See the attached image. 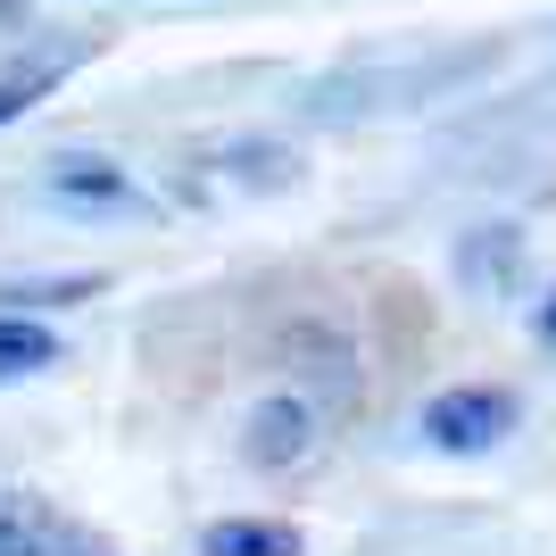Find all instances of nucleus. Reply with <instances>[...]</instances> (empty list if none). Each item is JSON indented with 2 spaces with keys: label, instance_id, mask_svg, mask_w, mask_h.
Returning a JSON list of instances; mask_svg holds the SVG:
<instances>
[{
  "label": "nucleus",
  "instance_id": "2",
  "mask_svg": "<svg viewBox=\"0 0 556 556\" xmlns=\"http://www.w3.org/2000/svg\"><path fill=\"white\" fill-rule=\"evenodd\" d=\"M515 432V391H490V382H465V391H441L424 407V441L441 457H482Z\"/></svg>",
  "mask_w": 556,
  "mask_h": 556
},
{
  "label": "nucleus",
  "instance_id": "8",
  "mask_svg": "<svg viewBox=\"0 0 556 556\" xmlns=\"http://www.w3.org/2000/svg\"><path fill=\"white\" fill-rule=\"evenodd\" d=\"M540 341H548V349H556V300H548V307H540Z\"/></svg>",
  "mask_w": 556,
  "mask_h": 556
},
{
  "label": "nucleus",
  "instance_id": "1",
  "mask_svg": "<svg viewBox=\"0 0 556 556\" xmlns=\"http://www.w3.org/2000/svg\"><path fill=\"white\" fill-rule=\"evenodd\" d=\"M42 200H59L75 216H116V225H150L159 216V200L134 184V166L100 159V150H59L42 166Z\"/></svg>",
  "mask_w": 556,
  "mask_h": 556
},
{
  "label": "nucleus",
  "instance_id": "4",
  "mask_svg": "<svg viewBox=\"0 0 556 556\" xmlns=\"http://www.w3.org/2000/svg\"><path fill=\"white\" fill-rule=\"evenodd\" d=\"M84 532L34 490H0V556H75Z\"/></svg>",
  "mask_w": 556,
  "mask_h": 556
},
{
  "label": "nucleus",
  "instance_id": "7",
  "mask_svg": "<svg viewBox=\"0 0 556 556\" xmlns=\"http://www.w3.org/2000/svg\"><path fill=\"white\" fill-rule=\"evenodd\" d=\"M67 67H75V59H25V67H0V125H17V116L34 109Z\"/></svg>",
  "mask_w": 556,
  "mask_h": 556
},
{
  "label": "nucleus",
  "instance_id": "5",
  "mask_svg": "<svg viewBox=\"0 0 556 556\" xmlns=\"http://www.w3.org/2000/svg\"><path fill=\"white\" fill-rule=\"evenodd\" d=\"M67 366V349L42 316H17V307H0V382H34V374Z\"/></svg>",
  "mask_w": 556,
  "mask_h": 556
},
{
  "label": "nucleus",
  "instance_id": "6",
  "mask_svg": "<svg viewBox=\"0 0 556 556\" xmlns=\"http://www.w3.org/2000/svg\"><path fill=\"white\" fill-rule=\"evenodd\" d=\"M300 523H266V515H232L200 532V556H300Z\"/></svg>",
  "mask_w": 556,
  "mask_h": 556
},
{
  "label": "nucleus",
  "instance_id": "3",
  "mask_svg": "<svg viewBox=\"0 0 556 556\" xmlns=\"http://www.w3.org/2000/svg\"><path fill=\"white\" fill-rule=\"evenodd\" d=\"M307 448H316V407H307V399L275 391V399H257V407H250V424H241V457H250V465L282 473V465H300Z\"/></svg>",
  "mask_w": 556,
  "mask_h": 556
}]
</instances>
